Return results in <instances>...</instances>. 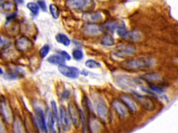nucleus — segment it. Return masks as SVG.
<instances>
[{
	"label": "nucleus",
	"instance_id": "nucleus-1",
	"mask_svg": "<svg viewBox=\"0 0 178 133\" xmlns=\"http://www.w3.org/2000/svg\"><path fill=\"white\" fill-rule=\"evenodd\" d=\"M154 65V60L145 57L129 59L121 63V67L129 71H145L152 68Z\"/></svg>",
	"mask_w": 178,
	"mask_h": 133
},
{
	"label": "nucleus",
	"instance_id": "nucleus-2",
	"mask_svg": "<svg viewBox=\"0 0 178 133\" xmlns=\"http://www.w3.org/2000/svg\"><path fill=\"white\" fill-rule=\"evenodd\" d=\"M116 84L123 90L133 91L137 87L139 80L127 74H119L114 77Z\"/></svg>",
	"mask_w": 178,
	"mask_h": 133
},
{
	"label": "nucleus",
	"instance_id": "nucleus-3",
	"mask_svg": "<svg viewBox=\"0 0 178 133\" xmlns=\"http://www.w3.org/2000/svg\"><path fill=\"white\" fill-rule=\"evenodd\" d=\"M94 3L91 0H66V7L74 11H86L92 8Z\"/></svg>",
	"mask_w": 178,
	"mask_h": 133
},
{
	"label": "nucleus",
	"instance_id": "nucleus-4",
	"mask_svg": "<svg viewBox=\"0 0 178 133\" xmlns=\"http://www.w3.org/2000/svg\"><path fill=\"white\" fill-rule=\"evenodd\" d=\"M136 52V48L135 46L131 44H120L118 46L113 53L114 56L119 58H125L129 56L135 54Z\"/></svg>",
	"mask_w": 178,
	"mask_h": 133
},
{
	"label": "nucleus",
	"instance_id": "nucleus-5",
	"mask_svg": "<svg viewBox=\"0 0 178 133\" xmlns=\"http://www.w3.org/2000/svg\"><path fill=\"white\" fill-rule=\"evenodd\" d=\"M68 115L75 128H78L81 123V110L79 109L77 104L71 102L68 104Z\"/></svg>",
	"mask_w": 178,
	"mask_h": 133
},
{
	"label": "nucleus",
	"instance_id": "nucleus-6",
	"mask_svg": "<svg viewBox=\"0 0 178 133\" xmlns=\"http://www.w3.org/2000/svg\"><path fill=\"white\" fill-rule=\"evenodd\" d=\"M58 69L63 76L71 79L77 78L81 73L78 68L75 67V66H68L65 64L59 65Z\"/></svg>",
	"mask_w": 178,
	"mask_h": 133
},
{
	"label": "nucleus",
	"instance_id": "nucleus-7",
	"mask_svg": "<svg viewBox=\"0 0 178 133\" xmlns=\"http://www.w3.org/2000/svg\"><path fill=\"white\" fill-rule=\"evenodd\" d=\"M82 32L88 36H96L104 33V31L102 27L97 24L87 23L82 27Z\"/></svg>",
	"mask_w": 178,
	"mask_h": 133
},
{
	"label": "nucleus",
	"instance_id": "nucleus-8",
	"mask_svg": "<svg viewBox=\"0 0 178 133\" xmlns=\"http://www.w3.org/2000/svg\"><path fill=\"white\" fill-rule=\"evenodd\" d=\"M132 94L136 99L139 101V103L144 107L145 110L148 111H153L155 109L154 102L150 96L146 95L139 94L137 92L132 91Z\"/></svg>",
	"mask_w": 178,
	"mask_h": 133
},
{
	"label": "nucleus",
	"instance_id": "nucleus-9",
	"mask_svg": "<svg viewBox=\"0 0 178 133\" xmlns=\"http://www.w3.org/2000/svg\"><path fill=\"white\" fill-rule=\"evenodd\" d=\"M59 122L61 125L62 128L65 131H68L71 130V119L68 115V113L67 112L65 106L61 105L59 108Z\"/></svg>",
	"mask_w": 178,
	"mask_h": 133
},
{
	"label": "nucleus",
	"instance_id": "nucleus-10",
	"mask_svg": "<svg viewBox=\"0 0 178 133\" xmlns=\"http://www.w3.org/2000/svg\"><path fill=\"white\" fill-rule=\"evenodd\" d=\"M96 112L99 118L102 121H107L109 119V109L103 100H100L96 104Z\"/></svg>",
	"mask_w": 178,
	"mask_h": 133
},
{
	"label": "nucleus",
	"instance_id": "nucleus-11",
	"mask_svg": "<svg viewBox=\"0 0 178 133\" xmlns=\"http://www.w3.org/2000/svg\"><path fill=\"white\" fill-rule=\"evenodd\" d=\"M47 131L50 133H60L61 132V128H60V122L59 120L56 119L53 116L51 112L48 114L47 117V122H46Z\"/></svg>",
	"mask_w": 178,
	"mask_h": 133
},
{
	"label": "nucleus",
	"instance_id": "nucleus-12",
	"mask_svg": "<svg viewBox=\"0 0 178 133\" xmlns=\"http://www.w3.org/2000/svg\"><path fill=\"white\" fill-rule=\"evenodd\" d=\"M15 45L18 51L24 52H27V51H29L32 48L33 42L30 39H29L28 37L22 36L15 41Z\"/></svg>",
	"mask_w": 178,
	"mask_h": 133
},
{
	"label": "nucleus",
	"instance_id": "nucleus-13",
	"mask_svg": "<svg viewBox=\"0 0 178 133\" xmlns=\"http://www.w3.org/2000/svg\"><path fill=\"white\" fill-rule=\"evenodd\" d=\"M35 113H36V120L38 125H39L40 128L41 129V131L47 133V128L46 124V120L43 109L39 107H36V108H35Z\"/></svg>",
	"mask_w": 178,
	"mask_h": 133
},
{
	"label": "nucleus",
	"instance_id": "nucleus-14",
	"mask_svg": "<svg viewBox=\"0 0 178 133\" xmlns=\"http://www.w3.org/2000/svg\"><path fill=\"white\" fill-rule=\"evenodd\" d=\"M120 100L131 113L134 114L137 111V106H136L135 101H134V99L131 96L128 94H123L120 96Z\"/></svg>",
	"mask_w": 178,
	"mask_h": 133
},
{
	"label": "nucleus",
	"instance_id": "nucleus-15",
	"mask_svg": "<svg viewBox=\"0 0 178 133\" xmlns=\"http://www.w3.org/2000/svg\"><path fill=\"white\" fill-rule=\"evenodd\" d=\"M103 15L101 12H87L82 16L83 20L87 23H95L103 19Z\"/></svg>",
	"mask_w": 178,
	"mask_h": 133
},
{
	"label": "nucleus",
	"instance_id": "nucleus-16",
	"mask_svg": "<svg viewBox=\"0 0 178 133\" xmlns=\"http://www.w3.org/2000/svg\"><path fill=\"white\" fill-rule=\"evenodd\" d=\"M0 109H1L2 115L4 117V121L6 123H10L12 121L13 119V115L12 112L10 108V107L8 106V103L6 102L5 101H2L1 103V106H0Z\"/></svg>",
	"mask_w": 178,
	"mask_h": 133
},
{
	"label": "nucleus",
	"instance_id": "nucleus-17",
	"mask_svg": "<svg viewBox=\"0 0 178 133\" xmlns=\"http://www.w3.org/2000/svg\"><path fill=\"white\" fill-rule=\"evenodd\" d=\"M112 106L113 107V109L115 110L116 113L118 115L120 116L121 117H125L128 115V109L125 107V106L121 102V101H118V100H114L112 102Z\"/></svg>",
	"mask_w": 178,
	"mask_h": 133
},
{
	"label": "nucleus",
	"instance_id": "nucleus-18",
	"mask_svg": "<svg viewBox=\"0 0 178 133\" xmlns=\"http://www.w3.org/2000/svg\"><path fill=\"white\" fill-rule=\"evenodd\" d=\"M89 129L91 133H99L101 131L102 124L96 117L92 116L89 119Z\"/></svg>",
	"mask_w": 178,
	"mask_h": 133
},
{
	"label": "nucleus",
	"instance_id": "nucleus-19",
	"mask_svg": "<svg viewBox=\"0 0 178 133\" xmlns=\"http://www.w3.org/2000/svg\"><path fill=\"white\" fill-rule=\"evenodd\" d=\"M141 78L143 79V80L148 81V83H152V82H160L162 81V77L160 74H157V73H153V72L147 73V74L142 75L141 76Z\"/></svg>",
	"mask_w": 178,
	"mask_h": 133
},
{
	"label": "nucleus",
	"instance_id": "nucleus-20",
	"mask_svg": "<svg viewBox=\"0 0 178 133\" xmlns=\"http://www.w3.org/2000/svg\"><path fill=\"white\" fill-rule=\"evenodd\" d=\"M47 61L52 65H60L62 64H65V60L59 54L57 55H52L47 58Z\"/></svg>",
	"mask_w": 178,
	"mask_h": 133
},
{
	"label": "nucleus",
	"instance_id": "nucleus-21",
	"mask_svg": "<svg viewBox=\"0 0 178 133\" xmlns=\"http://www.w3.org/2000/svg\"><path fill=\"white\" fill-rule=\"evenodd\" d=\"M13 133H24V126L21 119L18 116H15L13 119Z\"/></svg>",
	"mask_w": 178,
	"mask_h": 133
},
{
	"label": "nucleus",
	"instance_id": "nucleus-22",
	"mask_svg": "<svg viewBox=\"0 0 178 133\" xmlns=\"http://www.w3.org/2000/svg\"><path fill=\"white\" fill-rule=\"evenodd\" d=\"M116 30L117 31L118 35L120 37H122V38L125 39L129 36V31L127 29L125 25L124 24L118 25Z\"/></svg>",
	"mask_w": 178,
	"mask_h": 133
},
{
	"label": "nucleus",
	"instance_id": "nucleus-23",
	"mask_svg": "<svg viewBox=\"0 0 178 133\" xmlns=\"http://www.w3.org/2000/svg\"><path fill=\"white\" fill-rule=\"evenodd\" d=\"M55 38L57 42L63 44L65 47H69L71 42L69 37L63 33H58L56 36Z\"/></svg>",
	"mask_w": 178,
	"mask_h": 133
},
{
	"label": "nucleus",
	"instance_id": "nucleus-24",
	"mask_svg": "<svg viewBox=\"0 0 178 133\" xmlns=\"http://www.w3.org/2000/svg\"><path fill=\"white\" fill-rule=\"evenodd\" d=\"M101 44L104 46L106 47H111L115 44V40H114L113 37L111 35L108 34L107 36H104L101 40Z\"/></svg>",
	"mask_w": 178,
	"mask_h": 133
},
{
	"label": "nucleus",
	"instance_id": "nucleus-25",
	"mask_svg": "<svg viewBox=\"0 0 178 133\" xmlns=\"http://www.w3.org/2000/svg\"><path fill=\"white\" fill-rule=\"evenodd\" d=\"M34 120L32 118H30V117H26V120H25V127H26L27 131L28 133H36L35 132V129H34Z\"/></svg>",
	"mask_w": 178,
	"mask_h": 133
},
{
	"label": "nucleus",
	"instance_id": "nucleus-26",
	"mask_svg": "<svg viewBox=\"0 0 178 133\" xmlns=\"http://www.w3.org/2000/svg\"><path fill=\"white\" fill-rule=\"evenodd\" d=\"M72 57L75 61H80L84 58V52L80 49H75L72 51Z\"/></svg>",
	"mask_w": 178,
	"mask_h": 133
},
{
	"label": "nucleus",
	"instance_id": "nucleus-27",
	"mask_svg": "<svg viewBox=\"0 0 178 133\" xmlns=\"http://www.w3.org/2000/svg\"><path fill=\"white\" fill-rule=\"evenodd\" d=\"M85 65L89 69H97L100 68L101 66L100 62H98L97 61H95V60L93 59H89L88 61H86Z\"/></svg>",
	"mask_w": 178,
	"mask_h": 133
},
{
	"label": "nucleus",
	"instance_id": "nucleus-28",
	"mask_svg": "<svg viewBox=\"0 0 178 133\" xmlns=\"http://www.w3.org/2000/svg\"><path fill=\"white\" fill-rule=\"evenodd\" d=\"M118 24L113 22H107L102 27L104 31H108L109 32H113L116 29Z\"/></svg>",
	"mask_w": 178,
	"mask_h": 133
},
{
	"label": "nucleus",
	"instance_id": "nucleus-29",
	"mask_svg": "<svg viewBox=\"0 0 178 133\" xmlns=\"http://www.w3.org/2000/svg\"><path fill=\"white\" fill-rule=\"evenodd\" d=\"M50 11L52 17L55 19H58L60 15V10L56 5L52 4L50 5Z\"/></svg>",
	"mask_w": 178,
	"mask_h": 133
},
{
	"label": "nucleus",
	"instance_id": "nucleus-30",
	"mask_svg": "<svg viewBox=\"0 0 178 133\" xmlns=\"http://www.w3.org/2000/svg\"><path fill=\"white\" fill-rule=\"evenodd\" d=\"M148 87H149V90L150 91H152V92H154V94H160L161 95L164 92V90L162 89L161 87L157 86L153 83H148Z\"/></svg>",
	"mask_w": 178,
	"mask_h": 133
},
{
	"label": "nucleus",
	"instance_id": "nucleus-31",
	"mask_svg": "<svg viewBox=\"0 0 178 133\" xmlns=\"http://www.w3.org/2000/svg\"><path fill=\"white\" fill-rule=\"evenodd\" d=\"M27 8L29 9L30 11L32 12V13L35 15H36L39 14V7L38 4H36V3H34V2H29L28 3L27 5Z\"/></svg>",
	"mask_w": 178,
	"mask_h": 133
},
{
	"label": "nucleus",
	"instance_id": "nucleus-32",
	"mask_svg": "<svg viewBox=\"0 0 178 133\" xmlns=\"http://www.w3.org/2000/svg\"><path fill=\"white\" fill-rule=\"evenodd\" d=\"M50 51V47L48 44H45V45L40 49V56L42 58H45V57L48 55V53Z\"/></svg>",
	"mask_w": 178,
	"mask_h": 133
},
{
	"label": "nucleus",
	"instance_id": "nucleus-33",
	"mask_svg": "<svg viewBox=\"0 0 178 133\" xmlns=\"http://www.w3.org/2000/svg\"><path fill=\"white\" fill-rule=\"evenodd\" d=\"M2 8H3V10L5 11H12L15 10V6L13 4V3L7 2H5L4 4H3Z\"/></svg>",
	"mask_w": 178,
	"mask_h": 133
},
{
	"label": "nucleus",
	"instance_id": "nucleus-34",
	"mask_svg": "<svg viewBox=\"0 0 178 133\" xmlns=\"http://www.w3.org/2000/svg\"><path fill=\"white\" fill-rule=\"evenodd\" d=\"M129 36L134 41H138L141 39L142 34L139 31H133L132 33H129Z\"/></svg>",
	"mask_w": 178,
	"mask_h": 133
},
{
	"label": "nucleus",
	"instance_id": "nucleus-35",
	"mask_svg": "<svg viewBox=\"0 0 178 133\" xmlns=\"http://www.w3.org/2000/svg\"><path fill=\"white\" fill-rule=\"evenodd\" d=\"M57 53H58L60 56H61L65 60V61H71V56L68 52H66L65 51L59 50V51H57Z\"/></svg>",
	"mask_w": 178,
	"mask_h": 133
},
{
	"label": "nucleus",
	"instance_id": "nucleus-36",
	"mask_svg": "<svg viewBox=\"0 0 178 133\" xmlns=\"http://www.w3.org/2000/svg\"><path fill=\"white\" fill-rule=\"evenodd\" d=\"M10 46V42L8 40H5L0 37V49H6Z\"/></svg>",
	"mask_w": 178,
	"mask_h": 133
},
{
	"label": "nucleus",
	"instance_id": "nucleus-37",
	"mask_svg": "<svg viewBox=\"0 0 178 133\" xmlns=\"http://www.w3.org/2000/svg\"><path fill=\"white\" fill-rule=\"evenodd\" d=\"M38 6H39V7L42 9L43 11H47V5L45 0H39V1H38Z\"/></svg>",
	"mask_w": 178,
	"mask_h": 133
},
{
	"label": "nucleus",
	"instance_id": "nucleus-38",
	"mask_svg": "<svg viewBox=\"0 0 178 133\" xmlns=\"http://www.w3.org/2000/svg\"><path fill=\"white\" fill-rule=\"evenodd\" d=\"M70 96H71V92L68 90H64L63 91V93L61 94V98L63 99V101H65V100H68Z\"/></svg>",
	"mask_w": 178,
	"mask_h": 133
},
{
	"label": "nucleus",
	"instance_id": "nucleus-39",
	"mask_svg": "<svg viewBox=\"0 0 178 133\" xmlns=\"http://www.w3.org/2000/svg\"><path fill=\"white\" fill-rule=\"evenodd\" d=\"M0 133H6V130L4 123H2V121L0 119Z\"/></svg>",
	"mask_w": 178,
	"mask_h": 133
},
{
	"label": "nucleus",
	"instance_id": "nucleus-40",
	"mask_svg": "<svg viewBox=\"0 0 178 133\" xmlns=\"http://www.w3.org/2000/svg\"><path fill=\"white\" fill-rule=\"evenodd\" d=\"M13 1L15 2L18 3V4H23V2H24V0H13Z\"/></svg>",
	"mask_w": 178,
	"mask_h": 133
},
{
	"label": "nucleus",
	"instance_id": "nucleus-41",
	"mask_svg": "<svg viewBox=\"0 0 178 133\" xmlns=\"http://www.w3.org/2000/svg\"><path fill=\"white\" fill-rule=\"evenodd\" d=\"M2 74H3V70L1 68H0V76L2 75Z\"/></svg>",
	"mask_w": 178,
	"mask_h": 133
},
{
	"label": "nucleus",
	"instance_id": "nucleus-42",
	"mask_svg": "<svg viewBox=\"0 0 178 133\" xmlns=\"http://www.w3.org/2000/svg\"><path fill=\"white\" fill-rule=\"evenodd\" d=\"M2 2H3V0H0V4H1Z\"/></svg>",
	"mask_w": 178,
	"mask_h": 133
}]
</instances>
